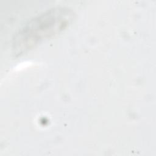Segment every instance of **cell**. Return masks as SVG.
I'll list each match as a JSON object with an SVG mask.
<instances>
[{
    "instance_id": "obj_1",
    "label": "cell",
    "mask_w": 156,
    "mask_h": 156,
    "mask_svg": "<svg viewBox=\"0 0 156 156\" xmlns=\"http://www.w3.org/2000/svg\"><path fill=\"white\" fill-rule=\"evenodd\" d=\"M73 18V12L64 7L53 8L33 18L15 36L13 43L15 52L23 53L59 33L69 25Z\"/></svg>"
}]
</instances>
